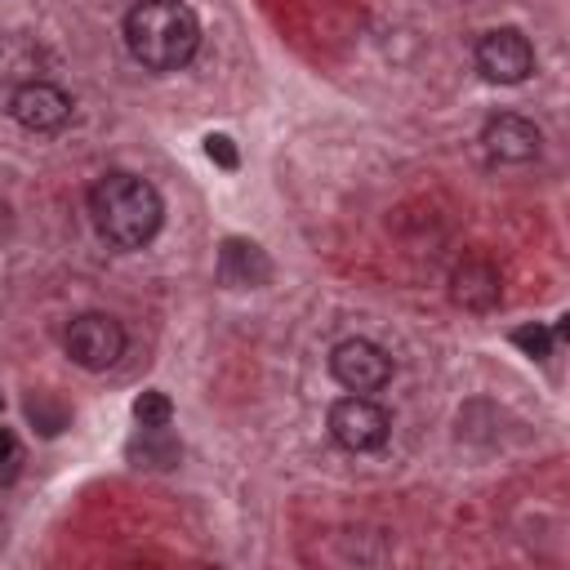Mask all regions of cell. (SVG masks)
I'll return each instance as SVG.
<instances>
[{"label":"cell","instance_id":"obj_7","mask_svg":"<svg viewBox=\"0 0 570 570\" xmlns=\"http://www.w3.org/2000/svg\"><path fill=\"white\" fill-rule=\"evenodd\" d=\"M9 116L27 134H58L71 120V98L53 80H27L9 94Z\"/></svg>","mask_w":570,"mask_h":570},{"label":"cell","instance_id":"obj_10","mask_svg":"<svg viewBox=\"0 0 570 570\" xmlns=\"http://www.w3.org/2000/svg\"><path fill=\"white\" fill-rule=\"evenodd\" d=\"M499 294H503V281H499V267L490 258H463L450 276V298L463 307V312H490L499 307Z\"/></svg>","mask_w":570,"mask_h":570},{"label":"cell","instance_id":"obj_1","mask_svg":"<svg viewBox=\"0 0 570 570\" xmlns=\"http://www.w3.org/2000/svg\"><path fill=\"white\" fill-rule=\"evenodd\" d=\"M89 218L111 249H142L165 223V200L147 178L111 169L89 187Z\"/></svg>","mask_w":570,"mask_h":570},{"label":"cell","instance_id":"obj_13","mask_svg":"<svg viewBox=\"0 0 570 570\" xmlns=\"http://www.w3.org/2000/svg\"><path fill=\"white\" fill-rule=\"evenodd\" d=\"M134 419H138V428H160V423L174 419V401L151 387V392H142V396L134 401Z\"/></svg>","mask_w":570,"mask_h":570},{"label":"cell","instance_id":"obj_4","mask_svg":"<svg viewBox=\"0 0 570 570\" xmlns=\"http://www.w3.org/2000/svg\"><path fill=\"white\" fill-rule=\"evenodd\" d=\"M330 436L352 454H370L392 436V419H387V410L379 401L352 392V396L330 405Z\"/></svg>","mask_w":570,"mask_h":570},{"label":"cell","instance_id":"obj_12","mask_svg":"<svg viewBox=\"0 0 570 570\" xmlns=\"http://www.w3.org/2000/svg\"><path fill=\"white\" fill-rule=\"evenodd\" d=\"M178 454H183V450H178L169 423H160V428H142V432L129 441V459H134L138 468H174Z\"/></svg>","mask_w":570,"mask_h":570},{"label":"cell","instance_id":"obj_17","mask_svg":"<svg viewBox=\"0 0 570 570\" xmlns=\"http://www.w3.org/2000/svg\"><path fill=\"white\" fill-rule=\"evenodd\" d=\"M13 468H18V436L9 428H0V481L13 476Z\"/></svg>","mask_w":570,"mask_h":570},{"label":"cell","instance_id":"obj_3","mask_svg":"<svg viewBox=\"0 0 570 570\" xmlns=\"http://www.w3.org/2000/svg\"><path fill=\"white\" fill-rule=\"evenodd\" d=\"M67 356L80 365V370H111L120 356H125V330L116 316L107 312H80L71 325H67V338H62Z\"/></svg>","mask_w":570,"mask_h":570},{"label":"cell","instance_id":"obj_11","mask_svg":"<svg viewBox=\"0 0 570 570\" xmlns=\"http://www.w3.org/2000/svg\"><path fill=\"white\" fill-rule=\"evenodd\" d=\"M0 80H45L40 76V45L31 36H0Z\"/></svg>","mask_w":570,"mask_h":570},{"label":"cell","instance_id":"obj_16","mask_svg":"<svg viewBox=\"0 0 570 570\" xmlns=\"http://www.w3.org/2000/svg\"><path fill=\"white\" fill-rule=\"evenodd\" d=\"M27 414H31V419L40 423V432H49V436H53V432L67 423V410H62V405H53V410H49V405H45V396L27 401Z\"/></svg>","mask_w":570,"mask_h":570},{"label":"cell","instance_id":"obj_15","mask_svg":"<svg viewBox=\"0 0 570 570\" xmlns=\"http://www.w3.org/2000/svg\"><path fill=\"white\" fill-rule=\"evenodd\" d=\"M205 156H209L214 165H223V169H236V165H240L236 142H232L227 134H209V138H205Z\"/></svg>","mask_w":570,"mask_h":570},{"label":"cell","instance_id":"obj_5","mask_svg":"<svg viewBox=\"0 0 570 570\" xmlns=\"http://www.w3.org/2000/svg\"><path fill=\"white\" fill-rule=\"evenodd\" d=\"M476 71L490 85H521L534 71V45L517 27H494L476 40Z\"/></svg>","mask_w":570,"mask_h":570},{"label":"cell","instance_id":"obj_9","mask_svg":"<svg viewBox=\"0 0 570 570\" xmlns=\"http://www.w3.org/2000/svg\"><path fill=\"white\" fill-rule=\"evenodd\" d=\"M218 281L227 289H258L272 281V258L263 254V245L245 236H227L218 245Z\"/></svg>","mask_w":570,"mask_h":570},{"label":"cell","instance_id":"obj_14","mask_svg":"<svg viewBox=\"0 0 570 570\" xmlns=\"http://www.w3.org/2000/svg\"><path fill=\"white\" fill-rule=\"evenodd\" d=\"M512 343L525 352V356H534V361H548L552 356V330L548 325H521V330H512Z\"/></svg>","mask_w":570,"mask_h":570},{"label":"cell","instance_id":"obj_2","mask_svg":"<svg viewBox=\"0 0 570 570\" xmlns=\"http://www.w3.org/2000/svg\"><path fill=\"white\" fill-rule=\"evenodd\" d=\"M200 45V18L183 0H138L125 13V49L147 71H178Z\"/></svg>","mask_w":570,"mask_h":570},{"label":"cell","instance_id":"obj_6","mask_svg":"<svg viewBox=\"0 0 570 570\" xmlns=\"http://www.w3.org/2000/svg\"><path fill=\"white\" fill-rule=\"evenodd\" d=\"M330 374H334L347 392L370 396V392H379V387L392 383V356H387L379 343H370V338H343V343L330 352Z\"/></svg>","mask_w":570,"mask_h":570},{"label":"cell","instance_id":"obj_8","mask_svg":"<svg viewBox=\"0 0 570 570\" xmlns=\"http://www.w3.org/2000/svg\"><path fill=\"white\" fill-rule=\"evenodd\" d=\"M481 142H485L490 160L525 165V160H534V156H539L543 134H539V125H534V120H525V116H517V111H499V116H490V120H485Z\"/></svg>","mask_w":570,"mask_h":570}]
</instances>
